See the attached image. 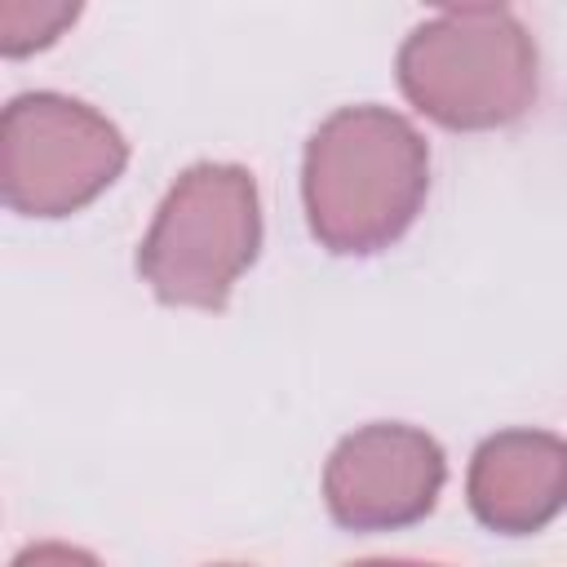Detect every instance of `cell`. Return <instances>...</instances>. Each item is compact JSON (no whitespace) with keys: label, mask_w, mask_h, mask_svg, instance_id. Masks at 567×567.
<instances>
[{"label":"cell","mask_w":567,"mask_h":567,"mask_svg":"<svg viewBox=\"0 0 567 567\" xmlns=\"http://www.w3.org/2000/svg\"><path fill=\"white\" fill-rule=\"evenodd\" d=\"M261 252V195L244 164L199 159L177 173L137 244V275L164 306L221 310Z\"/></svg>","instance_id":"3"},{"label":"cell","mask_w":567,"mask_h":567,"mask_svg":"<svg viewBox=\"0 0 567 567\" xmlns=\"http://www.w3.org/2000/svg\"><path fill=\"white\" fill-rule=\"evenodd\" d=\"M9 567H102V563H97L89 549H80V545H66V540H35V545L18 549Z\"/></svg>","instance_id":"8"},{"label":"cell","mask_w":567,"mask_h":567,"mask_svg":"<svg viewBox=\"0 0 567 567\" xmlns=\"http://www.w3.org/2000/svg\"><path fill=\"white\" fill-rule=\"evenodd\" d=\"M128 164L124 133L89 102L35 89L0 115V195L18 217H71Z\"/></svg>","instance_id":"4"},{"label":"cell","mask_w":567,"mask_h":567,"mask_svg":"<svg viewBox=\"0 0 567 567\" xmlns=\"http://www.w3.org/2000/svg\"><path fill=\"white\" fill-rule=\"evenodd\" d=\"M403 97L452 133L518 124L540 89V53L523 18L505 4L439 9L399 44Z\"/></svg>","instance_id":"2"},{"label":"cell","mask_w":567,"mask_h":567,"mask_svg":"<svg viewBox=\"0 0 567 567\" xmlns=\"http://www.w3.org/2000/svg\"><path fill=\"white\" fill-rule=\"evenodd\" d=\"M470 514L496 536H536L567 509V439L549 430L487 434L465 474Z\"/></svg>","instance_id":"6"},{"label":"cell","mask_w":567,"mask_h":567,"mask_svg":"<svg viewBox=\"0 0 567 567\" xmlns=\"http://www.w3.org/2000/svg\"><path fill=\"white\" fill-rule=\"evenodd\" d=\"M75 18H80V4H27V0H4V4H0V53H4V58H27V53H35V49H49Z\"/></svg>","instance_id":"7"},{"label":"cell","mask_w":567,"mask_h":567,"mask_svg":"<svg viewBox=\"0 0 567 567\" xmlns=\"http://www.w3.org/2000/svg\"><path fill=\"white\" fill-rule=\"evenodd\" d=\"M430 195V146L390 106L332 111L301 151L306 226L332 257H377L399 244Z\"/></svg>","instance_id":"1"},{"label":"cell","mask_w":567,"mask_h":567,"mask_svg":"<svg viewBox=\"0 0 567 567\" xmlns=\"http://www.w3.org/2000/svg\"><path fill=\"white\" fill-rule=\"evenodd\" d=\"M350 567H439V563H412V558H363Z\"/></svg>","instance_id":"9"},{"label":"cell","mask_w":567,"mask_h":567,"mask_svg":"<svg viewBox=\"0 0 567 567\" xmlns=\"http://www.w3.org/2000/svg\"><path fill=\"white\" fill-rule=\"evenodd\" d=\"M447 456L434 434L403 421L350 430L323 465L328 518L346 532H399L434 514Z\"/></svg>","instance_id":"5"},{"label":"cell","mask_w":567,"mask_h":567,"mask_svg":"<svg viewBox=\"0 0 567 567\" xmlns=\"http://www.w3.org/2000/svg\"><path fill=\"white\" fill-rule=\"evenodd\" d=\"M217 567H239V563H217Z\"/></svg>","instance_id":"10"}]
</instances>
